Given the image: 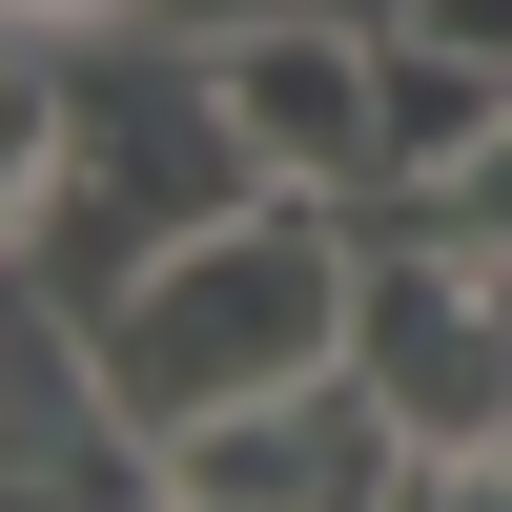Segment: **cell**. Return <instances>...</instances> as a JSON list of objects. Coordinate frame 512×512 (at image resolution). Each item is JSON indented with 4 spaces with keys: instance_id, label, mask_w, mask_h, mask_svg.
<instances>
[{
    "instance_id": "cell-1",
    "label": "cell",
    "mask_w": 512,
    "mask_h": 512,
    "mask_svg": "<svg viewBox=\"0 0 512 512\" xmlns=\"http://www.w3.org/2000/svg\"><path fill=\"white\" fill-rule=\"evenodd\" d=\"M349 287H369V226H349V205H308V185H267V205H226L205 246H164L123 308H82L123 451L164 472L185 431H226V410H267V390H308V369H349Z\"/></svg>"
},
{
    "instance_id": "cell-2",
    "label": "cell",
    "mask_w": 512,
    "mask_h": 512,
    "mask_svg": "<svg viewBox=\"0 0 512 512\" xmlns=\"http://www.w3.org/2000/svg\"><path fill=\"white\" fill-rule=\"evenodd\" d=\"M226 205H267V164H246V123H226V62L144 41V82H82V164L41 185L21 287L41 308H123V287H144L164 246H205Z\"/></svg>"
},
{
    "instance_id": "cell-3",
    "label": "cell",
    "mask_w": 512,
    "mask_h": 512,
    "mask_svg": "<svg viewBox=\"0 0 512 512\" xmlns=\"http://www.w3.org/2000/svg\"><path fill=\"white\" fill-rule=\"evenodd\" d=\"M349 369L410 410V451H512V267H472V246H431V226H369Z\"/></svg>"
},
{
    "instance_id": "cell-4",
    "label": "cell",
    "mask_w": 512,
    "mask_h": 512,
    "mask_svg": "<svg viewBox=\"0 0 512 512\" xmlns=\"http://www.w3.org/2000/svg\"><path fill=\"white\" fill-rule=\"evenodd\" d=\"M390 492H410V410L369 369H308V390L164 451V512H390Z\"/></svg>"
},
{
    "instance_id": "cell-5",
    "label": "cell",
    "mask_w": 512,
    "mask_h": 512,
    "mask_svg": "<svg viewBox=\"0 0 512 512\" xmlns=\"http://www.w3.org/2000/svg\"><path fill=\"white\" fill-rule=\"evenodd\" d=\"M226 123H246V164L267 185H308V205H369L390 185V62H369V21H267V41H226Z\"/></svg>"
},
{
    "instance_id": "cell-6",
    "label": "cell",
    "mask_w": 512,
    "mask_h": 512,
    "mask_svg": "<svg viewBox=\"0 0 512 512\" xmlns=\"http://www.w3.org/2000/svg\"><path fill=\"white\" fill-rule=\"evenodd\" d=\"M369 62H390V185H431V164H451V144H472V123L512 103V82L472 62V41H431V21H390Z\"/></svg>"
},
{
    "instance_id": "cell-7",
    "label": "cell",
    "mask_w": 512,
    "mask_h": 512,
    "mask_svg": "<svg viewBox=\"0 0 512 512\" xmlns=\"http://www.w3.org/2000/svg\"><path fill=\"white\" fill-rule=\"evenodd\" d=\"M369 226H431V246H472V267H512V103L431 164V185H369Z\"/></svg>"
},
{
    "instance_id": "cell-8",
    "label": "cell",
    "mask_w": 512,
    "mask_h": 512,
    "mask_svg": "<svg viewBox=\"0 0 512 512\" xmlns=\"http://www.w3.org/2000/svg\"><path fill=\"white\" fill-rule=\"evenodd\" d=\"M267 21H308V0H123V41H185V62H226V41H267Z\"/></svg>"
},
{
    "instance_id": "cell-9",
    "label": "cell",
    "mask_w": 512,
    "mask_h": 512,
    "mask_svg": "<svg viewBox=\"0 0 512 512\" xmlns=\"http://www.w3.org/2000/svg\"><path fill=\"white\" fill-rule=\"evenodd\" d=\"M390 512H512V451H410Z\"/></svg>"
},
{
    "instance_id": "cell-10",
    "label": "cell",
    "mask_w": 512,
    "mask_h": 512,
    "mask_svg": "<svg viewBox=\"0 0 512 512\" xmlns=\"http://www.w3.org/2000/svg\"><path fill=\"white\" fill-rule=\"evenodd\" d=\"M410 21H431V41H472V62L512 82V0H410Z\"/></svg>"
},
{
    "instance_id": "cell-11",
    "label": "cell",
    "mask_w": 512,
    "mask_h": 512,
    "mask_svg": "<svg viewBox=\"0 0 512 512\" xmlns=\"http://www.w3.org/2000/svg\"><path fill=\"white\" fill-rule=\"evenodd\" d=\"M0 21H21V41H103L123 0H0Z\"/></svg>"
},
{
    "instance_id": "cell-12",
    "label": "cell",
    "mask_w": 512,
    "mask_h": 512,
    "mask_svg": "<svg viewBox=\"0 0 512 512\" xmlns=\"http://www.w3.org/2000/svg\"><path fill=\"white\" fill-rule=\"evenodd\" d=\"M328 21H369V41H390V21H410V0H328Z\"/></svg>"
}]
</instances>
